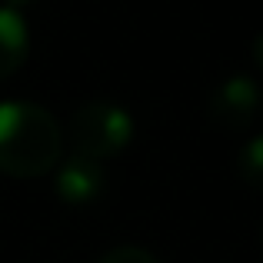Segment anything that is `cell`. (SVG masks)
Wrapping results in <instances>:
<instances>
[{
  "label": "cell",
  "instance_id": "obj_5",
  "mask_svg": "<svg viewBox=\"0 0 263 263\" xmlns=\"http://www.w3.org/2000/svg\"><path fill=\"white\" fill-rule=\"evenodd\" d=\"M27 50H30L27 20L20 17V10L0 4V80L13 77L24 67Z\"/></svg>",
  "mask_w": 263,
  "mask_h": 263
},
{
  "label": "cell",
  "instance_id": "obj_8",
  "mask_svg": "<svg viewBox=\"0 0 263 263\" xmlns=\"http://www.w3.org/2000/svg\"><path fill=\"white\" fill-rule=\"evenodd\" d=\"M253 60L263 67V33H257V37H253Z\"/></svg>",
  "mask_w": 263,
  "mask_h": 263
},
{
  "label": "cell",
  "instance_id": "obj_2",
  "mask_svg": "<svg viewBox=\"0 0 263 263\" xmlns=\"http://www.w3.org/2000/svg\"><path fill=\"white\" fill-rule=\"evenodd\" d=\"M73 154L87 160H110L134 140V117L110 100H90L70 117Z\"/></svg>",
  "mask_w": 263,
  "mask_h": 263
},
{
  "label": "cell",
  "instance_id": "obj_9",
  "mask_svg": "<svg viewBox=\"0 0 263 263\" xmlns=\"http://www.w3.org/2000/svg\"><path fill=\"white\" fill-rule=\"evenodd\" d=\"M24 4H30V0H7L4 7H13V10H17V7H24Z\"/></svg>",
  "mask_w": 263,
  "mask_h": 263
},
{
  "label": "cell",
  "instance_id": "obj_6",
  "mask_svg": "<svg viewBox=\"0 0 263 263\" xmlns=\"http://www.w3.org/2000/svg\"><path fill=\"white\" fill-rule=\"evenodd\" d=\"M237 174L247 186L253 190H263V134L250 137V140L240 147L237 154Z\"/></svg>",
  "mask_w": 263,
  "mask_h": 263
},
{
  "label": "cell",
  "instance_id": "obj_3",
  "mask_svg": "<svg viewBox=\"0 0 263 263\" xmlns=\"http://www.w3.org/2000/svg\"><path fill=\"white\" fill-rule=\"evenodd\" d=\"M260 103V90L250 77L237 73V77L220 80L206 97V117L213 127L227 130V134H240L253 123Z\"/></svg>",
  "mask_w": 263,
  "mask_h": 263
},
{
  "label": "cell",
  "instance_id": "obj_1",
  "mask_svg": "<svg viewBox=\"0 0 263 263\" xmlns=\"http://www.w3.org/2000/svg\"><path fill=\"white\" fill-rule=\"evenodd\" d=\"M64 160V130L57 117L30 100L0 103V174L33 180Z\"/></svg>",
  "mask_w": 263,
  "mask_h": 263
},
{
  "label": "cell",
  "instance_id": "obj_7",
  "mask_svg": "<svg viewBox=\"0 0 263 263\" xmlns=\"http://www.w3.org/2000/svg\"><path fill=\"white\" fill-rule=\"evenodd\" d=\"M97 263H160L150 250L143 247H134V243H123V247H114L110 253H103Z\"/></svg>",
  "mask_w": 263,
  "mask_h": 263
},
{
  "label": "cell",
  "instance_id": "obj_4",
  "mask_svg": "<svg viewBox=\"0 0 263 263\" xmlns=\"http://www.w3.org/2000/svg\"><path fill=\"white\" fill-rule=\"evenodd\" d=\"M103 183H107V174H103L100 163L73 154L70 160L60 163L57 183L53 186H57V197L64 200L67 206H87L103 193Z\"/></svg>",
  "mask_w": 263,
  "mask_h": 263
}]
</instances>
